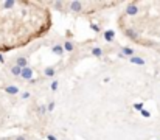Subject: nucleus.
<instances>
[{
    "instance_id": "9d476101",
    "label": "nucleus",
    "mask_w": 160,
    "mask_h": 140,
    "mask_svg": "<svg viewBox=\"0 0 160 140\" xmlns=\"http://www.w3.org/2000/svg\"><path fill=\"white\" fill-rule=\"evenodd\" d=\"M44 75L47 76V78H53L56 75V68L55 67H45L44 68Z\"/></svg>"
},
{
    "instance_id": "4468645a",
    "label": "nucleus",
    "mask_w": 160,
    "mask_h": 140,
    "mask_svg": "<svg viewBox=\"0 0 160 140\" xmlns=\"http://www.w3.org/2000/svg\"><path fill=\"white\" fill-rule=\"evenodd\" d=\"M124 34L129 36L131 39H137V36H138V33H137L135 30H132V28H128V30L124 31Z\"/></svg>"
},
{
    "instance_id": "b1692460",
    "label": "nucleus",
    "mask_w": 160,
    "mask_h": 140,
    "mask_svg": "<svg viewBox=\"0 0 160 140\" xmlns=\"http://www.w3.org/2000/svg\"><path fill=\"white\" fill-rule=\"evenodd\" d=\"M53 5H55V8H58V9H61L64 3H62V2H55V3H53Z\"/></svg>"
},
{
    "instance_id": "f03ea898",
    "label": "nucleus",
    "mask_w": 160,
    "mask_h": 140,
    "mask_svg": "<svg viewBox=\"0 0 160 140\" xmlns=\"http://www.w3.org/2000/svg\"><path fill=\"white\" fill-rule=\"evenodd\" d=\"M33 75H34V72H33V68L31 67H26V68H22V79H25V81H30V79H33Z\"/></svg>"
},
{
    "instance_id": "393cba45",
    "label": "nucleus",
    "mask_w": 160,
    "mask_h": 140,
    "mask_svg": "<svg viewBox=\"0 0 160 140\" xmlns=\"http://www.w3.org/2000/svg\"><path fill=\"white\" fill-rule=\"evenodd\" d=\"M47 138H48V140H58V137H56V135H53V134H48Z\"/></svg>"
},
{
    "instance_id": "412c9836",
    "label": "nucleus",
    "mask_w": 160,
    "mask_h": 140,
    "mask_svg": "<svg viewBox=\"0 0 160 140\" xmlns=\"http://www.w3.org/2000/svg\"><path fill=\"white\" fill-rule=\"evenodd\" d=\"M47 110H48V112H53V110H55V101H50V103L47 104Z\"/></svg>"
},
{
    "instance_id": "bb28decb",
    "label": "nucleus",
    "mask_w": 160,
    "mask_h": 140,
    "mask_svg": "<svg viewBox=\"0 0 160 140\" xmlns=\"http://www.w3.org/2000/svg\"><path fill=\"white\" fill-rule=\"evenodd\" d=\"M0 140H8V138H6V137H2V138H0Z\"/></svg>"
},
{
    "instance_id": "1a4fd4ad",
    "label": "nucleus",
    "mask_w": 160,
    "mask_h": 140,
    "mask_svg": "<svg viewBox=\"0 0 160 140\" xmlns=\"http://www.w3.org/2000/svg\"><path fill=\"white\" fill-rule=\"evenodd\" d=\"M90 53H92V56H95V58H103V54H104V51H103L101 47H93L90 50Z\"/></svg>"
},
{
    "instance_id": "f3484780",
    "label": "nucleus",
    "mask_w": 160,
    "mask_h": 140,
    "mask_svg": "<svg viewBox=\"0 0 160 140\" xmlns=\"http://www.w3.org/2000/svg\"><path fill=\"white\" fill-rule=\"evenodd\" d=\"M58 87H59V82H58L56 79L50 84V90H51V92H56V90H58Z\"/></svg>"
},
{
    "instance_id": "aec40b11",
    "label": "nucleus",
    "mask_w": 160,
    "mask_h": 140,
    "mask_svg": "<svg viewBox=\"0 0 160 140\" xmlns=\"http://www.w3.org/2000/svg\"><path fill=\"white\" fill-rule=\"evenodd\" d=\"M140 114H141V117H145V118H149V117H151V112H149V110H146V109H143Z\"/></svg>"
},
{
    "instance_id": "6e6552de",
    "label": "nucleus",
    "mask_w": 160,
    "mask_h": 140,
    "mask_svg": "<svg viewBox=\"0 0 160 140\" xmlns=\"http://www.w3.org/2000/svg\"><path fill=\"white\" fill-rule=\"evenodd\" d=\"M131 64H135V65H145L146 64V61L141 58V56H132V58H129L128 59Z\"/></svg>"
},
{
    "instance_id": "0eeeda50",
    "label": "nucleus",
    "mask_w": 160,
    "mask_h": 140,
    "mask_svg": "<svg viewBox=\"0 0 160 140\" xmlns=\"http://www.w3.org/2000/svg\"><path fill=\"white\" fill-rule=\"evenodd\" d=\"M103 37H104V40H107V42H114L115 40V31L114 30H106L103 33Z\"/></svg>"
},
{
    "instance_id": "423d86ee",
    "label": "nucleus",
    "mask_w": 160,
    "mask_h": 140,
    "mask_svg": "<svg viewBox=\"0 0 160 140\" xmlns=\"http://www.w3.org/2000/svg\"><path fill=\"white\" fill-rule=\"evenodd\" d=\"M16 65L20 67V68H26L28 67V58H25V56H19L16 59Z\"/></svg>"
},
{
    "instance_id": "f8f14e48",
    "label": "nucleus",
    "mask_w": 160,
    "mask_h": 140,
    "mask_svg": "<svg viewBox=\"0 0 160 140\" xmlns=\"http://www.w3.org/2000/svg\"><path fill=\"white\" fill-rule=\"evenodd\" d=\"M9 72H11V75H12V76H22V68H20V67H17L16 64L9 68Z\"/></svg>"
},
{
    "instance_id": "2eb2a0df",
    "label": "nucleus",
    "mask_w": 160,
    "mask_h": 140,
    "mask_svg": "<svg viewBox=\"0 0 160 140\" xmlns=\"http://www.w3.org/2000/svg\"><path fill=\"white\" fill-rule=\"evenodd\" d=\"M2 6H3L5 9H11L12 6H16V2H14V0H6V2L2 3Z\"/></svg>"
},
{
    "instance_id": "ddd939ff",
    "label": "nucleus",
    "mask_w": 160,
    "mask_h": 140,
    "mask_svg": "<svg viewBox=\"0 0 160 140\" xmlns=\"http://www.w3.org/2000/svg\"><path fill=\"white\" fill-rule=\"evenodd\" d=\"M62 45H64V50L67 51V53H72L75 50V44H73V42H70V40H65Z\"/></svg>"
},
{
    "instance_id": "a878e982",
    "label": "nucleus",
    "mask_w": 160,
    "mask_h": 140,
    "mask_svg": "<svg viewBox=\"0 0 160 140\" xmlns=\"http://www.w3.org/2000/svg\"><path fill=\"white\" fill-rule=\"evenodd\" d=\"M0 62H2V64L5 62V58H3V56H2V54H0Z\"/></svg>"
},
{
    "instance_id": "6ab92c4d",
    "label": "nucleus",
    "mask_w": 160,
    "mask_h": 140,
    "mask_svg": "<svg viewBox=\"0 0 160 140\" xmlns=\"http://www.w3.org/2000/svg\"><path fill=\"white\" fill-rule=\"evenodd\" d=\"M134 109L135 110H138V112H141L145 107H143V103H134Z\"/></svg>"
},
{
    "instance_id": "9b49d317",
    "label": "nucleus",
    "mask_w": 160,
    "mask_h": 140,
    "mask_svg": "<svg viewBox=\"0 0 160 140\" xmlns=\"http://www.w3.org/2000/svg\"><path fill=\"white\" fill-rule=\"evenodd\" d=\"M121 53H123L124 56H128V59L132 58V56H135V54H134V53H135L134 48H131V47H123V48H121Z\"/></svg>"
},
{
    "instance_id": "dca6fc26",
    "label": "nucleus",
    "mask_w": 160,
    "mask_h": 140,
    "mask_svg": "<svg viewBox=\"0 0 160 140\" xmlns=\"http://www.w3.org/2000/svg\"><path fill=\"white\" fill-rule=\"evenodd\" d=\"M37 112H39V115H41V117H44L45 114H47V104H41V106H39L37 107Z\"/></svg>"
},
{
    "instance_id": "5701e85b",
    "label": "nucleus",
    "mask_w": 160,
    "mask_h": 140,
    "mask_svg": "<svg viewBox=\"0 0 160 140\" xmlns=\"http://www.w3.org/2000/svg\"><path fill=\"white\" fill-rule=\"evenodd\" d=\"M14 140H26V135H23V134H20V135H16V137H14Z\"/></svg>"
},
{
    "instance_id": "f257e3e1",
    "label": "nucleus",
    "mask_w": 160,
    "mask_h": 140,
    "mask_svg": "<svg viewBox=\"0 0 160 140\" xmlns=\"http://www.w3.org/2000/svg\"><path fill=\"white\" fill-rule=\"evenodd\" d=\"M138 11H140V9H138L137 3H131V5H128V6H126V9H124L126 16H137Z\"/></svg>"
},
{
    "instance_id": "4be33fe9",
    "label": "nucleus",
    "mask_w": 160,
    "mask_h": 140,
    "mask_svg": "<svg viewBox=\"0 0 160 140\" xmlns=\"http://www.w3.org/2000/svg\"><path fill=\"white\" fill-rule=\"evenodd\" d=\"M20 96H22V100H28V98L31 96V93H30V92H23Z\"/></svg>"
},
{
    "instance_id": "39448f33",
    "label": "nucleus",
    "mask_w": 160,
    "mask_h": 140,
    "mask_svg": "<svg viewBox=\"0 0 160 140\" xmlns=\"http://www.w3.org/2000/svg\"><path fill=\"white\" fill-rule=\"evenodd\" d=\"M51 51H53V54H56V56H62L65 53L64 45H61V44H55V45L51 47Z\"/></svg>"
},
{
    "instance_id": "7ed1b4c3",
    "label": "nucleus",
    "mask_w": 160,
    "mask_h": 140,
    "mask_svg": "<svg viewBox=\"0 0 160 140\" xmlns=\"http://www.w3.org/2000/svg\"><path fill=\"white\" fill-rule=\"evenodd\" d=\"M3 90H5V93H8V95H17V93L20 92V89H19L17 86H14V84H8V86L3 87Z\"/></svg>"
},
{
    "instance_id": "a211bd4d",
    "label": "nucleus",
    "mask_w": 160,
    "mask_h": 140,
    "mask_svg": "<svg viewBox=\"0 0 160 140\" xmlns=\"http://www.w3.org/2000/svg\"><path fill=\"white\" fill-rule=\"evenodd\" d=\"M90 30H93L95 33H100V31H101V28H100L97 23H90Z\"/></svg>"
},
{
    "instance_id": "20e7f679",
    "label": "nucleus",
    "mask_w": 160,
    "mask_h": 140,
    "mask_svg": "<svg viewBox=\"0 0 160 140\" xmlns=\"http://www.w3.org/2000/svg\"><path fill=\"white\" fill-rule=\"evenodd\" d=\"M69 8H70L72 12H81V11H83V2H78V0H75V2H70Z\"/></svg>"
}]
</instances>
